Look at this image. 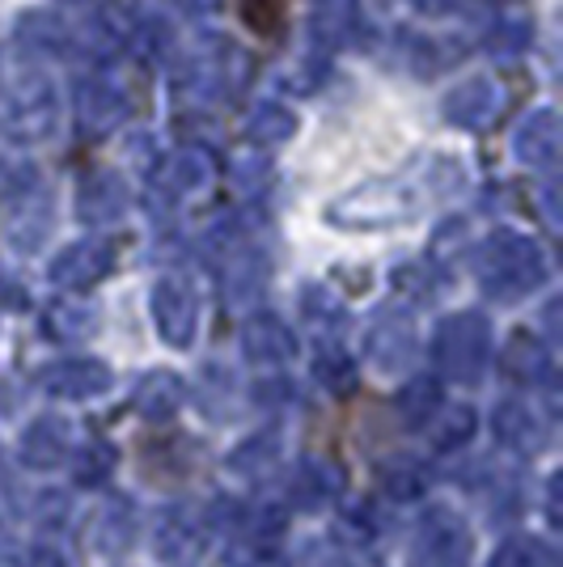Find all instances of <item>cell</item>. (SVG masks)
I'll use <instances>...</instances> for the list:
<instances>
[{"label": "cell", "instance_id": "cell-1", "mask_svg": "<svg viewBox=\"0 0 563 567\" xmlns=\"http://www.w3.org/2000/svg\"><path fill=\"white\" fill-rule=\"evenodd\" d=\"M474 538L467 520L446 504H432L420 520V534L411 543V564L416 567H470Z\"/></svg>", "mask_w": 563, "mask_h": 567}, {"label": "cell", "instance_id": "cell-2", "mask_svg": "<svg viewBox=\"0 0 563 567\" xmlns=\"http://www.w3.org/2000/svg\"><path fill=\"white\" fill-rule=\"evenodd\" d=\"M288 492H293V504L306 508V513L309 508H323L335 496H344V471L330 466V462H306Z\"/></svg>", "mask_w": 563, "mask_h": 567}, {"label": "cell", "instance_id": "cell-3", "mask_svg": "<svg viewBox=\"0 0 563 567\" xmlns=\"http://www.w3.org/2000/svg\"><path fill=\"white\" fill-rule=\"evenodd\" d=\"M153 546H157V555H162V559L183 564V559H191V555L199 550V525H195L183 508H174V513H165L162 525H157Z\"/></svg>", "mask_w": 563, "mask_h": 567}, {"label": "cell", "instance_id": "cell-4", "mask_svg": "<svg viewBox=\"0 0 563 567\" xmlns=\"http://www.w3.org/2000/svg\"><path fill=\"white\" fill-rule=\"evenodd\" d=\"M64 453H69V432H64V424H34L22 445V462L30 471H51V466L64 462Z\"/></svg>", "mask_w": 563, "mask_h": 567}, {"label": "cell", "instance_id": "cell-5", "mask_svg": "<svg viewBox=\"0 0 563 567\" xmlns=\"http://www.w3.org/2000/svg\"><path fill=\"white\" fill-rule=\"evenodd\" d=\"M381 492L395 499V504H411V499H420L423 492H428V474H423L420 462L395 457V462L386 466V487H381Z\"/></svg>", "mask_w": 563, "mask_h": 567}, {"label": "cell", "instance_id": "cell-6", "mask_svg": "<svg viewBox=\"0 0 563 567\" xmlns=\"http://www.w3.org/2000/svg\"><path fill=\"white\" fill-rule=\"evenodd\" d=\"M132 525H136V513H132V504H111L102 520H98V546L106 550V555H119L123 546L132 543Z\"/></svg>", "mask_w": 563, "mask_h": 567}, {"label": "cell", "instance_id": "cell-7", "mask_svg": "<svg viewBox=\"0 0 563 567\" xmlns=\"http://www.w3.org/2000/svg\"><path fill=\"white\" fill-rule=\"evenodd\" d=\"M284 9L288 0H242V18L255 34H276L284 25Z\"/></svg>", "mask_w": 563, "mask_h": 567}, {"label": "cell", "instance_id": "cell-8", "mask_svg": "<svg viewBox=\"0 0 563 567\" xmlns=\"http://www.w3.org/2000/svg\"><path fill=\"white\" fill-rule=\"evenodd\" d=\"M111 471H115V450L111 445H94V450H85L81 466H76V483L94 492V487H102L111 478Z\"/></svg>", "mask_w": 563, "mask_h": 567}, {"label": "cell", "instance_id": "cell-9", "mask_svg": "<svg viewBox=\"0 0 563 567\" xmlns=\"http://www.w3.org/2000/svg\"><path fill=\"white\" fill-rule=\"evenodd\" d=\"M488 567H546V555H542V546L530 543V538H509V543L492 555Z\"/></svg>", "mask_w": 563, "mask_h": 567}, {"label": "cell", "instance_id": "cell-10", "mask_svg": "<svg viewBox=\"0 0 563 567\" xmlns=\"http://www.w3.org/2000/svg\"><path fill=\"white\" fill-rule=\"evenodd\" d=\"M467 436H470V411H462V415H453V420L432 436V445H437L441 453H449V450H458Z\"/></svg>", "mask_w": 563, "mask_h": 567}, {"label": "cell", "instance_id": "cell-11", "mask_svg": "<svg viewBox=\"0 0 563 567\" xmlns=\"http://www.w3.org/2000/svg\"><path fill=\"white\" fill-rule=\"evenodd\" d=\"M30 567H72V564H69V555H64L60 546L43 543V546H34V555H30Z\"/></svg>", "mask_w": 563, "mask_h": 567}]
</instances>
